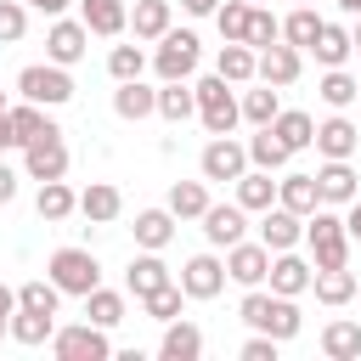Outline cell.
I'll use <instances>...</instances> for the list:
<instances>
[{
	"instance_id": "9",
	"label": "cell",
	"mask_w": 361,
	"mask_h": 361,
	"mask_svg": "<svg viewBox=\"0 0 361 361\" xmlns=\"http://www.w3.org/2000/svg\"><path fill=\"white\" fill-rule=\"evenodd\" d=\"M23 169H28V180H62V175H68V147H62V130H56V135L28 141V147H23Z\"/></svg>"
},
{
	"instance_id": "23",
	"label": "cell",
	"mask_w": 361,
	"mask_h": 361,
	"mask_svg": "<svg viewBox=\"0 0 361 361\" xmlns=\"http://www.w3.org/2000/svg\"><path fill=\"white\" fill-rule=\"evenodd\" d=\"M118 209H124V197H118V186H107V180H90V186L79 192V214L96 220V226L118 220Z\"/></svg>"
},
{
	"instance_id": "28",
	"label": "cell",
	"mask_w": 361,
	"mask_h": 361,
	"mask_svg": "<svg viewBox=\"0 0 361 361\" xmlns=\"http://www.w3.org/2000/svg\"><path fill=\"white\" fill-rule=\"evenodd\" d=\"M237 203L265 214V209L276 203V180H271V169H243V175H237Z\"/></svg>"
},
{
	"instance_id": "42",
	"label": "cell",
	"mask_w": 361,
	"mask_h": 361,
	"mask_svg": "<svg viewBox=\"0 0 361 361\" xmlns=\"http://www.w3.org/2000/svg\"><path fill=\"white\" fill-rule=\"evenodd\" d=\"M56 299H62V288H56L51 276H45V282L34 276V282L17 288V305H23V310H45V316H56Z\"/></svg>"
},
{
	"instance_id": "44",
	"label": "cell",
	"mask_w": 361,
	"mask_h": 361,
	"mask_svg": "<svg viewBox=\"0 0 361 361\" xmlns=\"http://www.w3.org/2000/svg\"><path fill=\"white\" fill-rule=\"evenodd\" d=\"M276 113H282L276 85H259V90H248V96H243V118H248V124H271Z\"/></svg>"
},
{
	"instance_id": "49",
	"label": "cell",
	"mask_w": 361,
	"mask_h": 361,
	"mask_svg": "<svg viewBox=\"0 0 361 361\" xmlns=\"http://www.w3.org/2000/svg\"><path fill=\"white\" fill-rule=\"evenodd\" d=\"M276 344H282V338H271V333H254V338L243 344V361H276Z\"/></svg>"
},
{
	"instance_id": "35",
	"label": "cell",
	"mask_w": 361,
	"mask_h": 361,
	"mask_svg": "<svg viewBox=\"0 0 361 361\" xmlns=\"http://www.w3.org/2000/svg\"><path fill=\"white\" fill-rule=\"evenodd\" d=\"M288 158H293V152L282 147V135H276L271 124H259V135L248 141V164H254V169H282Z\"/></svg>"
},
{
	"instance_id": "3",
	"label": "cell",
	"mask_w": 361,
	"mask_h": 361,
	"mask_svg": "<svg viewBox=\"0 0 361 361\" xmlns=\"http://www.w3.org/2000/svg\"><path fill=\"white\" fill-rule=\"evenodd\" d=\"M192 90H197V118H203V130H209V135H231V124L243 118V102L226 90V79L209 73V79H197Z\"/></svg>"
},
{
	"instance_id": "40",
	"label": "cell",
	"mask_w": 361,
	"mask_h": 361,
	"mask_svg": "<svg viewBox=\"0 0 361 361\" xmlns=\"http://www.w3.org/2000/svg\"><path fill=\"white\" fill-rule=\"evenodd\" d=\"M34 209H39V220H68V214L79 209V197H73L62 180H39V203H34Z\"/></svg>"
},
{
	"instance_id": "10",
	"label": "cell",
	"mask_w": 361,
	"mask_h": 361,
	"mask_svg": "<svg viewBox=\"0 0 361 361\" xmlns=\"http://www.w3.org/2000/svg\"><path fill=\"white\" fill-rule=\"evenodd\" d=\"M243 231H248V209H243V203H209V209H203V237H209L214 248L243 243Z\"/></svg>"
},
{
	"instance_id": "56",
	"label": "cell",
	"mask_w": 361,
	"mask_h": 361,
	"mask_svg": "<svg viewBox=\"0 0 361 361\" xmlns=\"http://www.w3.org/2000/svg\"><path fill=\"white\" fill-rule=\"evenodd\" d=\"M350 39H355V51H361V23H355V28H350Z\"/></svg>"
},
{
	"instance_id": "11",
	"label": "cell",
	"mask_w": 361,
	"mask_h": 361,
	"mask_svg": "<svg viewBox=\"0 0 361 361\" xmlns=\"http://www.w3.org/2000/svg\"><path fill=\"white\" fill-rule=\"evenodd\" d=\"M226 276L243 282V288H259V282L271 276V248H265V243H231V254H226Z\"/></svg>"
},
{
	"instance_id": "7",
	"label": "cell",
	"mask_w": 361,
	"mask_h": 361,
	"mask_svg": "<svg viewBox=\"0 0 361 361\" xmlns=\"http://www.w3.org/2000/svg\"><path fill=\"white\" fill-rule=\"evenodd\" d=\"M39 135H56V124L39 113V102H17V107H6V118H0V147H28V141H39Z\"/></svg>"
},
{
	"instance_id": "57",
	"label": "cell",
	"mask_w": 361,
	"mask_h": 361,
	"mask_svg": "<svg viewBox=\"0 0 361 361\" xmlns=\"http://www.w3.org/2000/svg\"><path fill=\"white\" fill-rule=\"evenodd\" d=\"M6 107H11V102H6V90H0V118H6Z\"/></svg>"
},
{
	"instance_id": "39",
	"label": "cell",
	"mask_w": 361,
	"mask_h": 361,
	"mask_svg": "<svg viewBox=\"0 0 361 361\" xmlns=\"http://www.w3.org/2000/svg\"><path fill=\"white\" fill-rule=\"evenodd\" d=\"M85 316H90L96 327H118V322H124V293H113V288H90V293H85Z\"/></svg>"
},
{
	"instance_id": "18",
	"label": "cell",
	"mask_w": 361,
	"mask_h": 361,
	"mask_svg": "<svg viewBox=\"0 0 361 361\" xmlns=\"http://www.w3.org/2000/svg\"><path fill=\"white\" fill-rule=\"evenodd\" d=\"M214 73H220L226 85H243V79H254V73H259V51H254V45H243V39H226V45H220Z\"/></svg>"
},
{
	"instance_id": "8",
	"label": "cell",
	"mask_w": 361,
	"mask_h": 361,
	"mask_svg": "<svg viewBox=\"0 0 361 361\" xmlns=\"http://www.w3.org/2000/svg\"><path fill=\"white\" fill-rule=\"evenodd\" d=\"M152 68H158V79H186V73L197 68V34L169 28V34L158 39V51H152Z\"/></svg>"
},
{
	"instance_id": "52",
	"label": "cell",
	"mask_w": 361,
	"mask_h": 361,
	"mask_svg": "<svg viewBox=\"0 0 361 361\" xmlns=\"http://www.w3.org/2000/svg\"><path fill=\"white\" fill-rule=\"evenodd\" d=\"M344 231H350V237H355V243H361V197H355V203H350V214H344Z\"/></svg>"
},
{
	"instance_id": "54",
	"label": "cell",
	"mask_w": 361,
	"mask_h": 361,
	"mask_svg": "<svg viewBox=\"0 0 361 361\" xmlns=\"http://www.w3.org/2000/svg\"><path fill=\"white\" fill-rule=\"evenodd\" d=\"M28 6H39L45 17H62V11H68V0H28Z\"/></svg>"
},
{
	"instance_id": "15",
	"label": "cell",
	"mask_w": 361,
	"mask_h": 361,
	"mask_svg": "<svg viewBox=\"0 0 361 361\" xmlns=\"http://www.w3.org/2000/svg\"><path fill=\"white\" fill-rule=\"evenodd\" d=\"M305 237V214H293V209H265V220H259V243L271 248V254H282V248H293Z\"/></svg>"
},
{
	"instance_id": "27",
	"label": "cell",
	"mask_w": 361,
	"mask_h": 361,
	"mask_svg": "<svg viewBox=\"0 0 361 361\" xmlns=\"http://www.w3.org/2000/svg\"><path fill=\"white\" fill-rule=\"evenodd\" d=\"M158 113H164L169 124H186V118L197 113V90H192L186 79H164V90H158Z\"/></svg>"
},
{
	"instance_id": "45",
	"label": "cell",
	"mask_w": 361,
	"mask_h": 361,
	"mask_svg": "<svg viewBox=\"0 0 361 361\" xmlns=\"http://www.w3.org/2000/svg\"><path fill=\"white\" fill-rule=\"evenodd\" d=\"M180 299H186V288H180V282H164V288H158V293H147L141 305H147V316H152V322H175V316H180Z\"/></svg>"
},
{
	"instance_id": "41",
	"label": "cell",
	"mask_w": 361,
	"mask_h": 361,
	"mask_svg": "<svg viewBox=\"0 0 361 361\" xmlns=\"http://www.w3.org/2000/svg\"><path fill=\"white\" fill-rule=\"evenodd\" d=\"M316 90H322L327 107H350V102H361V79H350L344 68H327V79H322Z\"/></svg>"
},
{
	"instance_id": "22",
	"label": "cell",
	"mask_w": 361,
	"mask_h": 361,
	"mask_svg": "<svg viewBox=\"0 0 361 361\" xmlns=\"http://www.w3.org/2000/svg\"><path fill=\"white\" fill-rule=\"evenodd\" d=\"M158 355H164V361H197V355H203V333H197L192 322L175 316V322H164V344H158Z\"/></svg>"
},
{
	"instance_id": "13",
	"label": "cell",
	"mask_w": 361,
	"mask_h": 361,
	"mask_svg": "<svg viewBox=\"0 0 361 361\" xmlns=\"http://www.w3.org/2000/svg\"><path fill=\"white\" fill-rule=\"evenodd\" d=\"M180 288H186V299H214V293L226 288V265H220L214 254H192V259L180 265Z\"/></svg>"
},
{
	"instance_id": "46",
	"label": "cell",
	"mask_w": 361,
	"mask_h": 361,
	"mask_svg": "<svg viewBox=\"0 0 361 361\" xmlns=\"http://www.w3.org/2000/svg\"><path fill=\"white\" fill-rule=\"evenodd\" d=\"M141 68H147V51L141 45H113V56H107V73L124 85V79H141Z\"/></svg>"
},
{
	"instance_id": "4",
	"label": "cell",
	"mask_w": 361,
	"mask_h": 361,
	"mask_svg": "<svg viewBox=\"0 0 361 361\" xmlns=\"http://www.w3.org/2000/svg\"><path fill=\"white\" fill-rule=\"evenodd\" d=\"M51 282L62 288V293H90V288H102V265H96V254L90 248H56L51 254Z\"/></svg>"
},
{
	"instance_id": "31",
	"label": "cell",
	"mask_w": 361,
	"mask_h": 361,
	"mask_svg": "<svg viewBox=\"0 0 361 361\" xmlns=\"http://www.w3.org/2000/svg\"><path fill=\"white\" fill-rule=\"evenodd\" d=\"M113 113L118 118H147V113H158V90H147L141 79H124L118 96H113Z\"/></svg>"
},
{
	"instance_id": "32",
	"label": "cell",
	"mask_w": 361,
	"mask_h": 361,
	"mask_svg": "<svg viewBox=\"0 0 361 361\" xmlns=\"http://www.w3.org/2000/svg\"><path fill=\"white\" fill-rule=\"evenodd\" d=\"M203 209H209V186L203 180H175L169 186V214L175 220H203Z\"/></svg>"
},
{
	"instance_id": "51",
	"label": "cell",
	"mask_w": 361,
	"mask_h": 361,
	"mask_svg": "<svg viewBox=\"0 0 361 361\" xmlns=\"http://www.w3.org/2000/svg\"><path fill=\"white\" fill-rule=\"evenodd\" d=\"M11 197H17V175L0 164V203H11Z\"/></svg>"
},
{
	"instance_id": "2",
	"label": "cell",
	"mask_w": 361,
	"mask_h": 361,
	"mask_svg": "<svg viewBox=\"0 0 361 361\" xmlns=\"http://www.w3.org/2000/svg\"><path fill=\"white\" fill-rule=\"evenodd\" d=\"M305 237H310L316 271H327V265H350V231H344V220H338L333 209L305 214Z\"/></svg>"
},
{
	"instance_id": "55",
	"label": "cell",
	"mask_w": 361,
	"mask_h": 361,
	"mask_svg": "<svg viewBox=\"0 0 361 361\" xmlns=\"http://www.w3.org/2000/svg\"><path fill=\"white\" fill-rule=\"evenodd\" d=\"M338 6H344V11H355V17H361V0H338Z\"/></svg>"
},
{
	"instance_id": "5",
	"label": "cell",
	"mask_w": 361,
	"mask_h": 361,
	"mask_svg": "<svg viewBox=\"0 0 361 361\" xmlns=\"http://www.w3.org/2000/svg\"><path fill=\"white\" fill-rule=\"evenodd\" d=\"M17 90H23L28 102H39V107H62V102L73 96V79H68L62 62H34V68L17 73Z\"/></svg>"
},
{
	"instance_id": "17",
	"label": "cell",
	"mask_w": 361,
	"mask_h": 361,
	"mask_svg": "<svg viewBox=\"0 0 361 361\" xmlns=\"http://www.w3.org/2000/svg\"><path fill=\"white\" fill-rule=\"evenodd\" d=\"M299 68H305V62H299V45H288V39H276V45L259 51V79H265V85H293Z\"/></svg>"
},
{
	"instance_id": "12",
	"label": "cell",
	"mask_w": 361,
	"mask_h": 361,
	"mask_svg": "<svg viewBox=\"0 0 361 361\" xmlns=\"http://www.w3.org/2000/svg\"><path fill=\"white\" fill-rule=\"evenodd\" d=\"M248 169V147H237L231 135H214L203 147V180H237Z\"/></svg>"
},
{
	"instance_id": "26",
	"label": "cell",
	"mask_w": 361,
	"mask_h": 361,
	"mask_svg": "<svg viewBox=\"0 0 361 361\" xmlns=\"http://www.w3.org/2000/svg\"><path fill=\"white\" fill-rule=\"evenodd\" d=\"M79 17L90 34H124V23H130L124 0H79Z\"/></svg>"
},
{
	"instance_id": "16",
	"label": "cell",
	"mask_w": 361,
	"mask_h": 361,
	"mask_svg": "<svg viewBox=\"0 0 361 361\" xmlns=\"http://www.w3.org/2000/svg\"><path fill=\"white\" fill-rule=\"evenodd\" d=\"M310 282H316V265H305L293 248H282V254L271 259V293H288V299H293V293H305Z\"/></svg>"
},
{
	"instance_id": "43",
	"label": "cell",
	"mask_w": 361,
	"mask_h": 361,
	"mask_svg": "<svg viewBox=\"0 0 361 361\" xmlns=\"http://www.w3.org/2000/svg\"><path fill=\"white\" fill-rule=\"evenodd\" d=\"M248 17H254V6H248V0H226V6L214 11L220 39H248Z\"/></svg>"
},
{
	"instance_id": "53",
	"label": "cell",
	"mask_w": 361,
	"mask_h": 361,
	"mask_svg": "<svg viewBox=\"0 0 361 361\" xmlns=\"http://www.w3.org/2000/svg\"><path fill=\"white\" fill-rule=\"evenodd\" d=\"M192 17H209V11H220V0H180Z\"/></svg>"
},
{
	"instance_id": "25",
	"label": "cell",
	"mask_w": 361,
	"mask_h": 361,
	"mask_svg": "<svg viewBox=\"0 0 361 361\" xmlns=\"http://www.w3.org/2000/svg\"><path fill=\"white\" fill-rule=\"evenodd\" d=\"M361 147V130L350 124V118H327V124H316V152H327V158H350Z\"/></svg>"
},
{
	"instance_id": "1",
	"label": "cell",
	"mask_w": 361,
	"mask_h": 361,
	"mask_svg": "<svg viewBox=\"0 0 361 361\" xmlns=\"http://www.w3.org/2000/svg\"><path fill=\"white\" fill-rule=\"evenodd\" d=\"M254 333H271V338H293L299 333V305L288 299V293H259V288H248V299H243V310H237Z\"/></svg>"
},
{
	"instance_id": "47",
	"label": "cell",
	"mask_w": 361,
	"mask_h": 361,
	"mask_svg": "<svg viewBox=\"0 0 361 361\" xmlns=\"http://www.w3.org/2000/svg\"><path fill=\"white\" fill-rule=\"evenodd\" d=\"M276 39H282V23H276L265 6H254V17H248V39H243V45L265 51V45H276Z\"/></svg>"
},
{
	"instance_id": "48",
	"label": "cell",
	"mask_w": 361,
	"mask_h": 361,
	"mask_svg": "<svg viewBox=\"0 0 361 361\" xmlns=\"http://www.w3.org/2000/svg\"><path fill=\"white\" fill-rule=\"evenodd\" d=\"M23 28H28V17H23V0H0V39L11 45V39H23Z\"/></svg>"
},
{
	"instance_id": "19",
	"label": "cell",
	"mask_w": 361,
	"mask_h": 361,
	"mask_svg": "<svg viewBox=\"0 0 361 361\" xmlns=\"http://www.w3.org/2000/svg\"><path fill=\"white\" fill-rule=\"evenodd\" d=\"M316 186H322V203H355V169H350V158H327L316 169Z\"/></svg>"
},
{
	"instance_id": "38",
	"label": "cell",
	"mask_w": 361,
	"mask_h": 361,
	"mask_svg": "<svg viewBox=\"0 0 361 361\" xmlns=\"http://www.w3.org/2000/svg\"><path fill=\"white\" fill-rule=\"evenodd\" d=\"M135 39H164L169 34V0H135Z\"/></svg>"
},
{
	"instance_id": "20",
	"label": "cell",
	"mask_w": 361,
	"mask_h": 361,
	"mask_svg": "<svg viewBox=\"0 0 361 361\" xmlns=\"http://www.w3.org/2000/svg\"><path fill=\"white\" fill-rule=\"evenodd\" d=\"M276 203L293 209V214H316V209H322V186H316V175H282V180H276Z\"/></svg>"
},
{
	"instance_id": "30",
	"label": "cell",
	"mask_w": 361,
	"mask_h": 361,
	"mask_svg": "<svg viewBox=\"0 0 361 361\" xmlns=\"http://www.w3.org/2000/svg\"><path fill=\"white\" fill-rule=\"evenodd\" d=\"M316 62L322 68H344V56L355 51V39H350V28H338V23H322V34H316Z\"/></svg>"
},
{
	"instance_id": "6",
	"label": "cell",
	"mask_w": 361,
	"mask_h": 361,
	"mask_svg": "<svg viewBox=\"0 0 361 361\" xmlns=\"http://www.w3.org/2000/svg\"><path fill=\"white\" fill-rule=\"evenodd\" d=\"M51 350H56V361H107V355H113L107 327H96V322H85V327H56V333H51Z\"/></svg>"
},
{
	"instance_id": "24",
	"label": "cell",
	"mask_w": 361,
	"mask_h": 361,
	"mask_svg": "<svg viewBox=\"0 0 361 361\" xmlns=\"http://www.w3.org/2000/svg\"><path fill=\"white\" fill-rule=\"evenodd\" d=\"M271 130L282 135V147H288V152H305V147H316V118H310V113H299V107L276 113V118H271Z\"/></svg>"
},
{
	"instance_id": "37",
	"label": "cell",
	"mask_w": 361,
	"mask_h": 361,
	"mask_svg": "<svg viewBox=\"0 0 361 361\" xmlns=\"http://www.w3.org/2000/svg\"><path fill=\"white\" fill-rule=\"evenodd\" d=\"M51 333H56V316H45V310H23V305L11 310V338H17V344H45Z\"/></svg>"
},
{
	"instance_id": "14",
	"label": "cell",
	"mask_w": 361,
	"mask_h": 361,
	"mask_svg": "<svg viewBox=\"0 0 361 361\" xmlns=\"http://www.w3.org/2000/svg\"><path fill=\"white\" fill-rule=\"evenodd\" d=\"M85 45H90L85 17H79V23L56 17V23H51V34H45V56H51V62H62V68H68V62H79V56H85Z\"/></svg>"
},
{
	"instance_id": "36",
	"label": "cell",
	"mask_w": 361,
	"mask_h": 361,
	"mask_svg": "<svg viewBox=\"0 0 361 361\" xmlns=\"http://www.w3.org/2000/svg\"><path fill=\"white\" fill-rule=\"evenodd\" d=\"M169 237H175V214L169 209H141L135 214V243L141 248H164Z\"/></svg>"
},
{
	"instance_id": "29",
	"label": "cell",
	"mask_w": 361,
	"mask_h": 361,
	"mask_svg": "<svg viewBox=\"0 0 361 361\" xmlns=\"http://www.w3.org/2000/svg\"><path fill=\"white\" fill-rule=\"evenodd\" d=\"M322 350L333 361H361V322H327L322 327Z\"/></svg>"
},
{
	"instance_id": "58",
	"label": "cell",
	"mask_w": 361,
	"mask_h": 361,
	"mask_svg": "<svg viewBox=\"0 0 361 361\" xmlns=\"http://www.w3.org/2000/svg\"><path fill=\"white\" fill-rule=\"evenodd\" d=\"M299 6H310V0H299Z\"/></svg>"
},
{
	"instance_id": "34",
	"label": "cell",
	"mask_w": 361,
	"mask_h": 361,
	"mask_svg": "<svg viewBox=\"0 0 361 361\" xmlns=\"http://www.w3.org/2000/svg\"><path fill=\"white\" fill-rule=\"evenodd\" d=\"M316 34H322V17H316V6H293V11L282 17V39H288V45L310 51V45H316Z\"/></svg>"
},
{
	"instance_id": "21",
	"label": "cell",
	"mask_w": 361,
	"mask_h": 361,
	"mask_svg": "<svg viewBox=\"0 0 361 361\" xmlns=\"http://www.w3.org/2000/svg\"><path fill=\"white\" fill-rule=\"evenodd\" d=\"M169 282V265L158 259V248H147L141 259H130V271H124V288L135 293V299H147V293H158Z\"/></svg>"
},
{
	"instance_id": "50",
	"label": "cell",
	"mask_w": 361,
	"mask_h": 361,
	"mask_svg": "<svg viewBox=\"0 0 361 361\" xmlns=\"http://www.w3.org/2000/svg\"><path fill=\"white\" fill-rule=\"evenodd\" d=\"M11 310H17V293L0 282V333H11Z\"/></svg>"
},
{
	"instance_id": "33",
	"label": "cell",
	"mask_w": 361,
	"mask_h": 361,
	"mask_svg": "<svg viewBox=\"0 0 361 361\" xmlns=\"http://www.w3.org/2000/svg\"><path fill=\"white\" fill-rule=\"evenodd\" d=\"M316 299L322 305H350L355 299V276H350V265H327V271H316Z\"/></svg>"
}]
</instances>
